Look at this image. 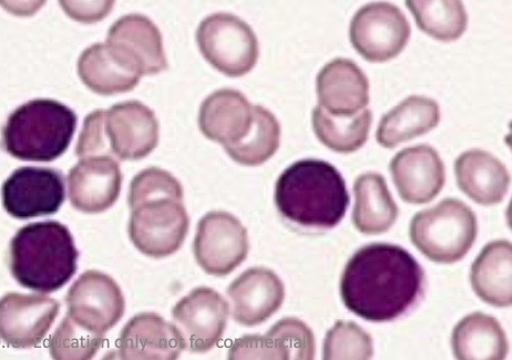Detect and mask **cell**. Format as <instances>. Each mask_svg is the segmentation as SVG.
Instances as JSON below:
<instances>
[{
	"label": "cell",
	"mask_w": 512,
	"mask_h": 360,
	"mask_svg": "<svg viewBox=\"0 0 512 360\" xmlns=\"http://www.w3.org/2000/svg\"><path fill=\"white\" fill-rule=\"evenodd\" d=\"M425 272L401 246L375 243L358 250L345 266L341 296L348 311L367 322L398 320L422 301Z\"/></svg>",
	"instance_id": "cell-1"
},
{
	"label": "cell",
	"mask_w": 512,
	"mask_h": 360,
	"mask_svg": "<svg viewBox=\"0 0 512 360\" xmlns=\"http://www.w3.org/2000/svg\"><path fill=\"white\" fill-rule=\"evenodd\" d=\"M350 201L340 171L322 160L295 162L276 182V208L286 221L303 229H334L344 219Z\"/></svg>",
	"instance_id": "cell-2"
},
{
	"label": "cell",
	"mask_w": 512,
	"mask_h": 360,
	"mask_svg": "<svg viewBox=\"0 0 512 360\" xmlns=\"http://www.w3.org/2000/svg\"><path fill=\"white\" fill-rule=\"evenodd\" d=\"M129 235L143 254L162 259L181 248L190 220L183 205L182 185L166 174L152 173L129 190Z\"/></svg>",
	"instance_id": "cell-3"
},
{
	"label": "cell",
	"mask_w": 512,
	"mask_h": 360,
	"mask_svg": "<svg viewBox=\"0 0 512 360\" xmlns=\"http://www.w3.org/2000/svg\"><path fill=\"white\" fill-rule=\"evenodd\" d=\"M79 252L67 226L57 221L32 223L10 243V271L28 290L50 294L77 272Z\"/></svg>",
	"instance_id": "cell-4"
},
{
	"label": "cell",
	"mask_w": 512,
	"mask_h": 360,
	"mask_svg": "<svg viewBox=\"0 0 512 360\" xmlns=\"http://www.w3.org/2000/svg\"><path fill=\"white\" fill-rule=\"evenodd\" d=\"M78 118L74 110L51 99H36L7 119L2 143L10 156L30 162H53L73 141Z\"/></svg>",
	"instance_id": "cell-5"
},
{
	"label": "cell",
	"mask_w": 512,
	"mask_h": 360,
	"mask_svg": "<svg viewBox=\"0 0 512 360\" xmlns=\"http://www.w3.org/2000/svg\"><path fill=\"white\" fill-rule=\"evenodd\" d=\"M477 216L468 205L446 199L434 208L417 213L409 236L427 259L439 264L463 260L477 239Z\"/></svg>",
	"instance_id": "cell-6"
},
{
	"label": "cell",
	"mask_w": 512,
	"mask_h": 360,
	"mask_svg": "<svg viewBox=\"0 0 512 360\" xmlns=\"http://www.w3.org/2000/svg\"><path fill=\"white\" fill-rule=\"evenodd\" d=\"M196 37L204 59L225 76L238 78L248 75L258 63V37L238 16L212 14L202 20Z\"/></svg>",
	"instance_id": "cell-7"
},
{
	"label": "cell",
	"mask_w": 512,
	"mask_h": 360,
	"mask_svg": "<svg viewBox=\"0 0 512 360\" xmlns=\"http://www.w3.org/2000/svg\"><path fill=\"white\" fill-rule=\"evenodd\" d=\"M412 29L401 9L377 2L367 4L354 15L350 26L353 47L370 63L396 58L408 44Z\"/></svg>",
	"instance_id": "cell-8"
},
{
	"label": "cell",
	"mask_w": 512,
	"mask_h": 360,
	"mask_svg": "<svg viewBox=\"0 0 512 360\" xmlns=\"http://www.w3.org/2000/svg\"><path fill=\"white\" fill-rule=\"evenodd\" d=\"M65 199L64 176L51 168H19L2 187L4 208L18 220L55 214L63 207Z\"/></svg>",
	"instance_id": "cell-9"
},
{
	"label": "cell",
	"mask_w": 512,
	"mask_h": 360,
	"mask_svg": "<svg viewBox=\"0 0 512 360\" xmlns=\"http://www.w3.org/2000/svg\"><path fill=\"white\" fill-rule=\"evenodd\" d=\"M249 249L248 231L232 214L211 212L199 222L194 255L208 274L229 275L247 259Z\"/></svg>",
	"instance_id": "cell-10"
},
{
	"label": "cell",
	"mask_w": 512,
	"mask_h": 360,
	"mask_svg": "<svg viewBox=\"0 0 512 360\" xmlns=\"http://www.w3.org/2000/svg\"><path fill=\"white\" fill-rule=\"evenodd\" d=\"M229 304L209 287H199L174 306V326L184 349L206 353L221 341L229 317Z\"/></svg>",
	"instance_id": "cell-11"
},
{
	"label": "cell",
	"mask_w": 512,
	"mask_h": 360,
	"mask_svg": "<svg viewBox=\"0 0 512 360\" xmlns=\"http://www.w3.org/2000/svg\"><path fill=\"white\" fill-rule=\"evenodd\" d=\"M67 315L90 331L104 335L125 314L126 302L118 284L107 274L87 271L70 287Z\"/></svg>",
	"instance_id": "cell-12"
},
{
	"label": "cell",
	"mask_w": 512,
	"mask_h": 360,
	"mask_svg": "<svg viewBox=\"0 0 512 360\" xmlns=\"http://www.w3.org/2000/svg\"><path fill=\"white\" fill-rule=\"evenodd\" d=\"M104 133L108 156L137 161L149 156L159 143V122L139 101H126L105 110Z\"/></svg>",
	"instance_id": "cell-13"
},
{
	"label": "cell",
	"mask_w": 512,
	"mask_h": 360,
	"mask_svg": "<svg viewBox=\"0 0 512 360\" xmlns=\"http://www.w3.org/2000/svg\"><path fill=\"white\" fill-rule=\"evenodd\" d=\"M106 45L141 76L158 75L169 67L161 32L146 16L130 14L118 19L109 29Z\"/></svg>",
	"instance_id": "cell-14"
},
{
	"label": "cell",
	"mask_w": 512,
	"mask_h": 360,
	"mask_svg": "<svg viewBox=\"0 0 512 360\" xmlns=\"http://www.w3.org/2000/svg\"><path fill=\"white\" fill-rule=\"evenodd\" d=\"M60 304L44 295L9 293L0 298V338L15 348H33L54 325Z\"/></svg>",
	"instance_id": "cell-15"
},
{
	"label": "cell",
	"mask_w": 512,
	"mask_h": 360,
	"mask_svg": "<svg viewBox=\"0 0 512 360\" xmlns=\"http://www.w3.org/2000/svg\"><path fill=\"white\" fill-rule=\"evenodd\" d=\"M68 195L73 207L87 214L107 211L119 199L122 173L119 163L108 156L81 158L69 171Z\"/></svg>",
	"instance_id": "cell-16"
},
{
	"label": "cell",
	"mask_w": 512,
	"mask_h": 360,
	"mask_svg": "<svg viewBox=\"0 0 512 360\" xmlns=\"http://www.w3.org/2000/svg\"><path fill=\"white\" fill-rule=\"evenodd\" d=\"M391 172L399 197L409 204L432 202L446 181L443 160L426 144L398 152L391 162Z\"/></svg>",
	"instance_id": "cell-17"
},
{
	"label": "cell",
	"mask_w": 512,
	"mask_h": 360,
	"mask_svg": "<svg viewBox=\"0 0 512 360\" xmlns=\"http://www.w3.org/2000/svg\"><path fill=\"white\" fill-rule=\"evenodd\" d=\"M316 94L330 115L353 117L370 104V82L354 61L337 58L317 75Z\"/></svg>",
	"instance_id": "cell-18"
},
{
	"label": "cell",
	"mask_w": 512,
	"mask_h": 360,
	"mask_svg": "<svg viewBox=\"0 0 512 360\" xmlns=\"http://www.w3.org/2000/svg\"><path fill=\"white\" fill-rule=\"evenodd\" d=\"M233 318L244 326H256L269 320L284 302L285 287L280 277L264 267L241 274L229 287Z\"/></svg>",
	"instance_id": "cell-19"
},
{
	"label": "cell",
	"mask_w": 512,
	"mask_h": 360,
	"mask_svg": "<svg viewBox=\"0 0 512 360\" xmlns=\"http://www.w3.org/2000/svg\"><path fill=\"white\" fill-rule=\"evenodd\" d=\"M183 349L176 326L155 313L133 317L119 339V355L125 360H173Z\"/></svg>",
	"instance_id": "cell-20"
},
{
	"label": "cell",
	"mask_w": 512,
	"mask_h": 360,
	"mask_svg": "<svg viewBox=\"0 0 512 360\" xmlns=\"http://www.w3.org/2000/svg\"><path fill=\"white\" fill-rule=\"evenodd\" d=\"M253 106L242 92L221 89L213 92L200 108L199 127L208 139L229 147L248 135Z\"/></svg>",
	"instance_id": "cell-21"
},
{
	"label": "cell",
	"mask_w": 512,
	"mask_h": 360,
	"mask_svg": "<svg viewBox=\"0 0 512 360\" xmlns=\"http://www.w3.org/2000/svg\"><path fill=\"white\" fill-rule=\"evenodd\" d=\"M455 173L459 189L484 207L503 202L508 193L510 174L504 163L487 151L464 152L456 160Z\"/></svg>",
	"instance_id": "cell-22"
},
{
	"label": "cell",
	"mask_w": 512,
	"mask_h": 360,
	"mask_svg": "<svg viewBox=\"0 0 512 360\" xmlns=\"http://www.w3.org/2000/svg\"><path fill=\"white\" fill-rule=\"evenodd\" d=\"M512 245L506 240L487 244L471 266L470 282L481 301L495 307L512 304Z\"/></svg>",
	"instance_id": "cell-23"
},
{
	"label": "cell",
	"mask_w": 512,
	"mask_h": 360,
	"mask_svg": "<svg viewBox=\"0 0 512 360\" xmlns=\"http://www.w3.org/2000/svg\"><path fill=\"white\" fill-rule=\"evenodd\" d=\"M440 109L437 102L423 96L406 98L386 113L378 125L377 142L386 149L426 135L438 126Z\"/></svg>",
	"instance_id": "cell-24"
},
{
	"label": "cell",
	"mask_w": 512,
	"mask_h": 360,
	"mask_svg": "<svg viewBox=\"0 0 512 360\" xmlns=\"http://www.w3.org/2000/svg\"><path fill=\"white\" fill-rule=\"evenodd\" d=\"M78 75L87 88L101 96L125 94L135 89L142 77L112 54L106 44L92 45L81 54Z\"/></svg>",
	"instance_id": "cell-25"
},
{
	"label": "cell",
	"mask_w": 512,
	"mask_h": 360,
	"mask_svg": "<svg viewBox=\"0 0 512 360\" xmlns=\"http://www.w3.org/2000/svg\"><path fill=\"white\" fill-rule=\"evenodd\" d=\"M354 193L353 222L358 231L366 235H377L392 228L399 211L381 174H362L355 181Z\"/></svg>",
	"instance_id": "cell-26"
},
{
	"label": "cell",
	"mask_w": 512,
	"mask_h": 360,
	"mask_svg": "<svg viewBox=\"0 0 512 360\" xmlns=\"http://www.w3.org/2000/svg\"><path fill=\"white\" fill-rule=\"evenodd\" d=\"M453 352L460 360H503L508 339L495 317L476 312L460 321L453 332Z\"/></svg>",
	"instance_id": "cell-27"
},
{
	"label": "cell",
	"mask_w": 512,
	"mask_h": 360,
	"mask_svg": "<svg viewBox=\"0 0 512 360\" xmlns=\"http://www.w3.org/2000/svg\"><path fill=\"white\" fill-rule=\"evenodd\" d=\"M373 115L364 109L353 117H335L321 106L313 110L312 122L317 139L337 153H353L366 143L372 127Z\"/></svg>",
	"instance_id": "cell-28"
},
{
	"label": "cell",
	"mask_w": 512,
	"mask_h": 360,
	"mask_svg": "<svg viewBox=\"0 0 512 360\" xmlns=\"http://www.w3.org/2000/svg\"><path fill=\"white\" fill-rule=\"evenodd\" d=\"M419 29L444 43L462 37L468 15L462 0H405Z\"/></svg>",
	"instance_id": "cell-29"
},
{
	"label": "cell",
	"mask_w": 512,
	"mask_h": 360,
	"mask_svg": "<svg viewBox=\"0 0 512 360\" xmlns=\"http://www.w3.org/2000/svg\"><path fill=\"white\" fill-rule=\"evenodd\" d=\"M281 127L268 109L253 106V122L247 136L225 147L230 158L245 167H258L269 161L280 148Z\"/></svg>",
	"instance_id": "cell-30"
},
{
	"label": "cell",
	"mask_w": 512,
	"mask_h": 360,
	"mask_svg": "<svg viewBox=\"0 0 512 360\" xmlns=\"http://www.w3.org/2000/svg\"><path fill=\"white\" fill-rule=\"evenodd\" d=\"M104 337L67 315L50 338L49 352L56 360H89L98 353Z\"/></svg>",
	"instance_id": "cell-31"
},
{
	"label": "cell",
	"mask_w": 512,
	"mask_h": 360,
	"mask_svg": "<svg viewBox=\"0 0 512 360\" xmlns=\"http://www.w3.org/2000/svg\"><path fill=\"white\" fill-rule=\"evenodd\" d=\"M373 355L371 335L354 322H337L324 339L323 358L326 360H366L371 359Z\"/></svg>",
	"instance_id": "cell-32"
},
{
	"label": "cell",
	"mask_w": 512,
	"mask_h": 360,
	"mask_svg": "<svg viewBox=\"0 0 512 360\" xmlns=\"http://www.w3.org/2000/svg\"><path fill=\"white\" fill-rule=\"evenodd\" d=\"M282 347L286 358L311 360L315 357V337L312 329L296 318H284L268 333Z\"/></svg>",
	"instance_id": "cell-33"
},
{
	"label": "cell",
	"mask_w": 512,
	"mask_h": 360,
	"mask_svg": "<svg viewBox=\"0 0 512 360\" xmlns=\"http://www.w3.org/2000/svg\"><path fill=\"white\" fill-rule=\"evenodd\" d=\"M229 358L234 359H282L286 360L283 349L268 335L244 336L230 349Z\"/></svg>",
	"instance_id": "cell-34"
},
{
	"label": "cell",
	"mask_w": 512,
	"mask_h": 360,
	"mask_svg": "<svg viewBox=\"0 0 512 360\" xmlns=\"http://www.w3.org/2000/svg\"><path fill=\"white\" fill-rule=\"evenodd\" d=\"M65 14L75 22L91 25L107 18L116 0H59Z\"/></svg>",
	"instance_id": "cell-35"
},
{
	"label": "cell",
	"mask_w": 512,
	"mask_h": 360,
	"mask_svg": "<svg viewBox=\"0 0 512 360\" xmlns=\"http://www.w3.org/2000/svg\"><path fill=\"white\" fill-rule=\"evenodd\" d=\"M47 0H0V7L17 17H32L42 9Z\"/></svg>",
	"instance_id": "cell-36"
}]
</instances>
